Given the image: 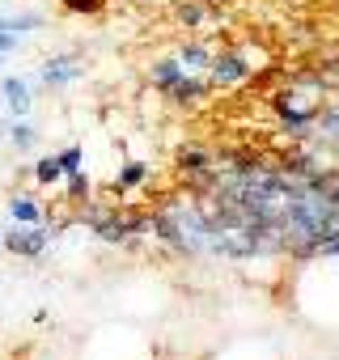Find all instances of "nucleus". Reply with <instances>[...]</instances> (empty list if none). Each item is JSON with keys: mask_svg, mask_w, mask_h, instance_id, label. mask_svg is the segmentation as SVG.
Returning <instances> with one entry per match:
<instances>
[{"mask_svg": "<svg viewBox=\"0 0 339 360\" xmlns=\"http://www.w3.org/2000/svg\"><path fill=\"white\" fill-rule=\"evenodd\" d=\"M148 81L170 98V102H179V106H200L204 98H212L208 89V77H196L187 72L174 56H165V60H153L148 64Z\"/></svg>", "mask_w": 339, "mask_h": 360, "instance_id": "nucleus-1", "label": "nucleus"}, {"mask_svg": "<svg viewBox=\"0 0 339 360\" xmlns=\"http://www.w3.org/2000/svg\"><path fill=\"white\" fill-rule=\"evenodd\" d=\"M250 72H255V64L246 60V51H217V60L204 77H208V89L221 94V89H234V85L250 81Z\"/></svg>", "mask_w": 339, "mask_h": 360, "instance_id": "nucleus-2", "label": "nucleus"}, {"mask_svg": "<svg viewBox=\"0 0 339 360\" xmlns=\"http://www.w3.org/2000/svg\"><path fill=\"white\" fill-rule=\"evenodd\" d=\"M85 77V60L81 56H51L34 68L30 85H43V89H68Z\"/></svg>", "mask_w": 339, "mask_h": 360, "instance_id": "nucleus-3", "label": "nucleus"}, {"mask_svg": "<svg viewBox=\"0 0 339 360\" xmlns=\"http://www.w3.org/2000/svg\"><path fill=\"white\" fill-rule=\"evenodd\" d=\"M51 246V225L39 221V225H18L5 233V250L18 255V259H43V250Z\"/></svg>", "mask_w": 339, "mask_h": 360, "instance_id": "nucleus-4", "label": "nucleus"}, {"mask_svg": "<svg viewBox=\"0 0 339 360\" xmlns=\"http://www.w3.org/2000/svg\"><path fill=\"white\" fill-rule=\"evenodd\" d=\"M0 102H5V110L13 119H26L34 110V85L26 77H5L0 81Z\"/></svg>", "mask_w": 339, "mask_h": 360, "instance_id": "nucleus-5", "label": "nucleus"}, {"mask_svg": "<svg viewBox=\"0 0 339 360\" xmlns=\"http://www.w3.org/2000/svg\"><path fill=\"white\" fill-rule=\"evenodd\" d=\"M174 60H179L187 72L204 77V72L212 68V60H217V47H212V43H204V39H183V43L174 47Z\"/></svg>", "mask_w": 339, "mask_h": 360, "instance_id": "nucleus-6", "label": "nucleus"}, {"mask_svg": "<svg viewBox=\"0 0 339 360\" xmlns=\"http://www.w3.org/2000/svg\"><path fill=\"white\" fill-rule=\"evenodd\" d=\"M9 221L13 225H39V221H47V212H43L39 195L18 191V195H9Z\"/></svg>", "mask_w": 339, "mask_h": 360, "instance_id": "nucleus-7", "label": "nucleus"}, {"mask_svg": "<svg viewBox=\"0 0 339 360\" xmlns=\"http://www.w3.org/2000/svg\"><path fill=\"white\" fill-rule=\"evenodd\" d=\"M174 18H179V26H187V30H200V26L212 18V5H208V0H183V5L174 9Z\"/></svg>", "mask_w": 339, "mask_h": 360, "instance_id": "nucleus-8", "label": "nucleus"}, {"mask_svg": "<svg viewBox=\"0 0 339 360\" xmlns=\"http://www.w3.org/2000/svg\"><path fill=\"white\" fill-rule=\"evenodd\" d=\"M30 174H34V183H39V187H60V183H64V169H60V157H39Z\"/></svg>", "mask_w": 339, "mask_h": 360, "instance_id": "nucleus-9", "label": "nucleus"}, {"mask_svg": "<svg viewBox=\"0 0 339 360\" xmlns=\"http://www.w3.org/2000/svg\"><path fill=\"white\" fill-rule=\"evenodd\" d=\"M0 30L34 34V30H43V18H39V13H0Z\"/></svg>", "mask_w": 339, "mask_h": 360, "instance_id": "nucleus-10", "label": "nucleus"}, {"mask_svg": "<svg viewBox=\"0 0 339 360\" xmlns=\"http://www.w3.org/2000/svg\"><path fill=\"white\" fill-rule=\"evenodd\" d=\"M144 183H148V165L144 161H123V169H119V191L127 195V191H136Z\"/></svg>", "mask_w": 339, "mask_h": 360, "instance_id": "nucleus-11", "label": "nucleus"}, {"mask_svg": "<svg viewBox=\"0 0 339 360\" xmlns=\"http://www.w3.org/2000/svg\"><path fill=\"white\" fill-rule=\"evenodd\" d=\"M9 144H13L18 153H30V148L39 144V127H34V123H26V119L9 123Z\"/></svg>", "mask_w": 339, "mask_h": 360, "instance_id": "nucleus-12", "label": "nucleus"}, {"mask_svg": "<svg viewBox=\"0 0 339 360\" xmlns=\"http://www.w3.org/2000/svg\"><path fill=\"white\" fill-rule=\"evenodd\" d=\"M64 191H68V200L72 204H89L94 200V183H89V174L81 169V174H68L64 178Z\"/></svg>", "mask_w": 339, "mask_h": 360, "instance_id": "nucleus-13", "label": "nucleus"}, {"mask_svg": "<svg viewBox=\"0 0 339 360\" xmlns=\"http://www.w3.org/2000/svg\"><path fill=\"white\" fill-rule=\"evenodd\" d=\"M110 0H60V9L72 18H102Z\"/></svg>", "mask_w": 339, "mask_h": 360, "instance_id": "nucleus-14", "label": "nucleus"}, {"mask_svg": "<svg viewBox=\"0 0 339 360\" xmlns=\"http://www.w3.org/2000/svg\"><path fill=\"white\" fill-rule=\"evenodd\" d=\"M212 165V157L204 153V148H179V169L183 174H200V169H208Z\"/></svg>", "mask_w": 339, "mask_h": 360, "instance_id": "nucleus-15", "label": "nucleus"}, {"mask_svg": "<svg viewBox=\"0 0 339 360\" xmlns=\"http://www.w3.org/2000/svg\"><path fill=\"white\" fill-rule=\"evenodd\" d=\"M56 157H60V169H64V178L85 169V148H81V144H68V148H64V153H56Z\"/></svg>", "mask_w": 339, "mask_h": 360, "instance_id": "nucleus-16", "label": "nucleus"}, {"mask_svg": "<svg viewBox=\"0 0 339 360\" xmlns=\"http://www.w3.org/2000/svg\"><path fill=\"white\" fill-rule=\"evenodd\" d=\"M22 47V34H13V30H0V51H5V56H13Z\"/></svg>", "mask_w": 339, "mask_h": 360, "instance_id": "nucleus-17", "label": "nucleus"}, {"mask_svg": "<svg viewBox=\"0 0 339 360\" xmlns=\"http://www.w3.org/2000/svg\"><path fill=\"white\" fill-rule=\"evenodd\" d=\"M5 140H9V127H0V144H5Z\"/></svg>", "mask_w": 339, "mask_h": 360, "instance_id": "nucleus-18", "label": "nucleus"}, {"mask_svg": "<svg viewBox=\"0 0 339 360\" xmlns=\"http://www.w3.org/2000/svg\"><path fill=\"white\" fill-rule=\"evenodd\" d=\"M0 68H9V56H5V51H0Z\"/></svg>", "mask_w": 339, "mask_h": 360, "instance_id": "nucleus-19", "label": "nucleus"}, {"mask_svg": "<svg viewBox=\"0 0 339 360\" xmlns=\"http://www.w3.org/2000/svg\"><path fill=\"white\" fill-rule=\"evenodd\" d=\"M0 250H5V233H0Z\"/></svg>", "mask_w": 339, "mask_h": 360, "instance_id": "nucleus-20", "label": "nucleus"}, {"mask_svg": "<svg viewBox=\"0 0 339 360\" xmlns=\"http://www.w3.org/2000/svg\"><path fill=\"white\" fill-rule=\"evenodd\" d=\"M208 5H212V0H208Z\"/></svg>", "mask_w": 339, "mask_h": 360, "instance_id": "nucleus-21", "label": "nucleus"}]
</instances>
